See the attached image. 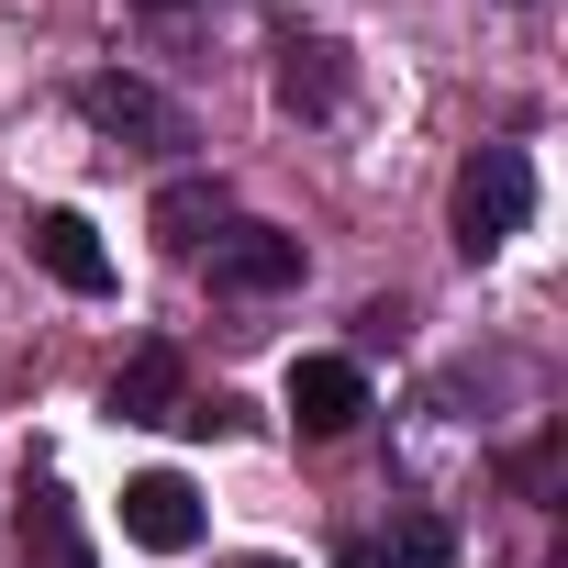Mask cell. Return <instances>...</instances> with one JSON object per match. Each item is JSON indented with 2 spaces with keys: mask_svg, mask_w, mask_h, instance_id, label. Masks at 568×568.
Returning a JSON list of instances; mask_svg holds the SVG:
<instances>
[{
  "mask_svg": "<svg viewBox=\"0 0 568 568\" xmlns=\"http://www.w3.org/2000/svg\"><path fill=\"white\" fill-rule=\"evenodd\" d=\"M524 223H535V156L524 145H479L457 168V245L468 256H501Z\"/></svg>",
  "mask_w": 568,
  "mask_h": 568,
  "instance_id": "cell-1",
  "label": "cell"
},
{
  "mask_svg": "<svg viewBox=\"0 0 568 568\" xmlns=\"http://www.w3.org/2000/svg\"><path fill=\"white\" fill-rule=\"evenodd\" d=\"M123 535H134L145 557H190V546H201V490H190L179 468L123 479Z\"/></svg>",
  "mask_w": 568,
  "mask_h": 568,
  "instance_id": "cell-2",
  "label": "cell"
},
{
  "mask_svg": "<svg viewBox=\"0 0 568 568\" xmlns=\"http://www.w3.org/2000/svg\"><path fill=\"white\" fill-rule=\"evenodd\" d=\"M302 278V234H267V223H234V234H212V291H234V302H267V291H291Z\"/></svg>",
  "mask_w": 568,
  "mask_h": 568,
  "instance_id": "cell-3",
  "label": "cell"
},
{
  "mask_svg": "<svg viewBox=\"0 0 568 568\" xmlns=\"http://www.w3.org/2000/svg\"><path fill=\"white\" fill-rule=\"evenodd\" d=\"M291 424L302 435H357L368 424V368L357 357H302L291 368Z\"/></svg>",
  "mask_w": 568,
  "mask_h": 568,
  "instance_id": "cell-4",
  "label": "cell"
},
{
  "mask_svg": "<svg viewBox=\"0 0 568 568\" xmlns=\"http://www.w3.org/2000/svg\"><path fill=\"white\" fill-rule=\"evenodd\" d=\"M34 256H45L57 291H79V302H101V291H112V245L90 234V212H34Z\"/></svg>",
  "mask_w": 568,
  "mask_h": 568,
  "instance_id": "cell-5",
  "label": "cell"
},
{
  "mask_svg": "<svg viewBox=\"0 0 568 568\" xmlns=\"http://www.w3.org/2000/svg\"><path fill=\"white\" fill-rule=\"evenodd\" d=\"M79 112H90L101 134H145V145H190V112H179V101H156L145 79H90V90H79Z\"/></svg>",
  "mask_w": 568,
  "mask_h": 568,
  "instance_id": "cell-6",
  "label": "cell"
},
{
  "mask_svg": "<svg viewBox=\"0 0 568 568\" xmlns=\"http://www.w3.org/2000/svg\"><path fill=\"white\" fill-rule=\"evenodd\" d=\"M23 557L34 568H90V535H79V513H68V490L45 468L23 479Z\"/></svg>",
  "mask_w": 568,
  "mask_h": 568,
  "instance_id": "cell-7",
  "label": "cell"
},
{
  "mask_svg": "<svg viewBox=\"0 0 568 568\" xmlns=\"http://www.w3.org/2000/svg\"><path fill=\"white\" fill-rule=\"evenodd\" d=\"M190 402H179V357L168 346H145L123 379H112V424H179Z\"/></svg>",
  "mask_w": 568,
  "mask_h": 568,
  "instance_id": "cell-8",
  "label": "cell"
},
{
  "mask_svg": "<svg viewBox=\"0 0 568 568\" xmlns=\"http://www.w3.org/2000/svg\"><path fill=\"white\" fill-rule=\"evenodd\" d=\"M156 234H168L179 256H201V245L223 234V179H168V190H156Z\"/></svg>",
  "mask_w": 568,
  "mask_h": 568,
  "instance_id": "cell-9",
  "label": "cell"
},
{
  "mask_svg": "<svg viewBox=\"0 0 568 568\" xmlns=\"http://www.w3.org/2000/svg\"><path fill=\"white\" fill-rule=\"evenodd\" d=\"M278 101H291V112H335V45H291V68H278Z\"/></svg>",
  "mask_w": 568,
  "mask_h": 568,
  "instance_id": "cell-10",
  "label": "cell"
},
{
  "mask_svg": "<svg viewBox=\"0 0 568 568\" xmlns=\"http://www.w3.org/2000/svg\"><path fill=\"white\" fill-rule=\"evenodd\" d=\"M335 568H390V557H379V546H346V557H335Z\"/></svg>",
  "mask_w": 568,
  "mask_h": 568,
  "instance_id": "cell-11",
  "label": "cell"
},
{
  "mask_svg": "<svg viewBox=\"0 0 568 568\" xmlns=\"http://www.w3.org/2000/svg\"><path fill=\"white\" fill-rule=\"evenodd\" d=\"M134 12H179V0H134Z\"/></svg>",
  "mask_w": 568,
  "mask_h": 568,
  "instance_id": "cell-12",
  "label": "cell"
},
{
  "mask_svg": "<svg viewBox=\"0 0 568 568\" xmlns=\"http://www.w3.org/2000/svg\"><path fill=\"white\" fill-rule=\"evenodd\" d=\"M245 568H278V557H245Z\"/></svg>",
  "mask_w": 568,
  "mask_h": 568,
  "instance_id": "cell-13",
  "label": "cell"
}]
</instances>
